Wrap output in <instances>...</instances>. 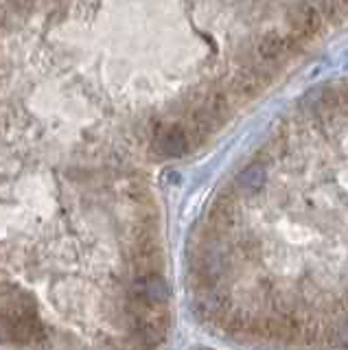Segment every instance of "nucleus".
<instances>
[{"label":"nucleus","instance_id":"obj_1","mask_svg":"<svg viewBox=\"0 0 348 350\" xmlns=\"http://www.w3.org/2000/svg\"><path fill=\"white\" fill-rule=\"evenodd\" d=\"M289 25L293 33H298V36L311 42L315 36H320L324 18L313 3H300L289 11Z\"/></svg>","mask_w":348,"mask_h":350},{"label":"nucleus","instance_id":"obj_2","mask_svg":"<svg viewBox=\"0 0 348 350\" xmlns=\"http://www.w3.org/2000/svg\"><path fill=\"white\" fill-rule=\"evenodd\" d=\"M263 90H265V85L256 79L254 72L250 70L247 66H243V68L232 77L230 85H228V94L235 96L237 101H250V98L258 96Z\"/></svg>","mask_w":348,"mask_h":350},{"label":"nucleus","instance_id":"obj_3","mask_svg":"<svg viewBox=\"0 0 348 350\" xmlns=\"http://www.w3.org/2000/svg\"><path fill=\"white\" fill-rule=\"evenodd\" d=\"M267 178H265V164H260V162H252L245 171L239 173V178L235 182V189L237 193H241V195H256L263 191V186H265Z\"/></svg>","mask_w":348,"mask_h":350},{"label":"nucleus","instance_id":"obj_4","mask_svg":"<svg viewBox=\"0 0 348 350\" xmlns=\"http://www.w3.org/2000/svg\"><path fill=\"white\" fill-rule=\"evenodd\" d=\"M289 53L287 36H282L278 31H269L256 44V55L263 62H278L282 55Z\"/></svg>","mask_w":348,"mask_h":350},{"label":"nucleus","instance_id":"obj_5","mask_svg":"<svg viewBox=\"0 0 348 350\" xmlns=\"http://www.w3.org/2000/svg\"><path fill=\"white\" fill-rule=\"evenodd\" d=\"M320 105H322L331 116L342 114V112H344V107H342L340 88H337V85H326L324 90L320 92Z\"/></svg>","mask_w":348,"mask_h":350},{"label":"nucleus","instance_id":"obj_6","mask_svg":"<svg viewBox=\"0 0 348 350\" xmlns=\"http://www.w3.org/2000/svg\"><path fill=\"white\" fill-rule=\"evenodd\" d=\"M232 252H237V254L245 260H256L260 256V241L254 237H241L235 243Z\"/></svg>","mask_w":348,"mask_h":350},{"label":"nucleus","instance_id":"obj_7","mask_svg":"<svg viewBox=\"0 0 348 350\" xmlns=\"http://www.w3.org/2000/svg\"><path fill=\"white\" fill-rule=\"evenodd\" d=\"M311 3L318 7L324 22H331V25H342L344 22V16L340 14V9H337L335 0H311Z\"/></svg>","mask_w":348,"mask_h":350},{"label":"nucleus","instance_id":"obj_8","mask_svg":"<svg viewBox=\"0 0 348 350\" xmlns=\"http://www.w3.org/2000/svg\"><path fill=\"white\" fill-rule=\"evenodd\" d=\"M340 94H342V107H344V112H348V83L340 88Z\"/></svg>","mask_w":348,"mask_h":350}]
</instances>
